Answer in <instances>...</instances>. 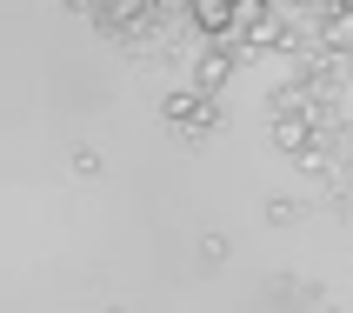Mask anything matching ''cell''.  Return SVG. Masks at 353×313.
I'll use <instances>...</instances> for the list:
<instances>
[{
    "instance_id": "1",
    "label": "cell",
    "mask_w": 353,
    "mask_h": 313,
    "mask_svg": "<svg viewBox=\"0 0 353 313\" xmlns=\"http://www.w3.org/2000/svg\"><path fill=\"white\" fill-rule=\"evenodd\" d=\"M167 120H174V127H194V134H207V127H220L214 100H207V94H194V87H187V94H167Z\"/></svg>"
},
{
    "instance_id": "2",
    "label": "cell",
    "mask_w": 353,
    "mask_h": 313,
    "mask_svg": "<svg viewBox=\"0 0 353 313\" xmlns=\"http://www.w3.org/2000/svg\"><path fill=\"white\" fill-rule=\"evenodd\" d=\"M240 7L247 0H194V27H207V34H227L240 20Z\"/></svg>"
},
{
    "instance_id": "3",
    "label": "cell",
    "mask_w": 353,
    "mask_h": 313,
    "mask_svg": "<svg viewBox=\"0 0 353 313\" xmlns=\"http://www.w3.org/2000/svg\"><path fill=\"white\" fill-rule=\"evenodd\" d=\"M227 74H234V54H200V67H194V94H214V87H227Z\"/></svg>"
},
{
    "instance_id": "4",
    "label": "cell",
    "mask_w": 353,
    "mask_h": 313,
    "mask_svg": "<svg viewBox=\"0 0 353 313\" xmlns=\"http://www.w3.org/2000/svg\"><path fill=\"white\" fill-rule=\"evenodd\" d=\"M274 140H280V147H294V154L320 147V140H314V127H307V114H274Z\"/></svg>"
},
{
    "instance_id": "5",
    "label": "cell",
    "mask_w": 353,
    "mask_h": 313,
    "mask_svg": "<svg viewBox=\"0 0 353 313\" xmlns=\"http://www.w3.org/2000/svg\"><path fill=\"white\" fill-rule=\"evenodd\" d=\"M160 0H100V14H107V27H140V20L154 14Z\"/></svg>"
},
{
    "instance_id": "6",
    "label": "cell",
    "mask_w": 353,
    "mask_h": 313,
    "mask_svg": "<svg viewBox=\"0 0 353 313\" xmlns=\"http://www.w3.org/2000/svg\"><path fill=\"white\" fill-rule=\"evenodd\" d=\"M247 40H254V47H280V40H287V14H280V7H267V14L247 27Z\"/></svg>"
},
{
    "instance_id": "7",
    "label": "cell",
    "mask_w": 353,
    "mask_h": 313,
    "mask_svg": "<svg viewBox=\"0 0 353 313\" xmlns=\"http://www.w3.org/2000/svg\"><path fill=\"white\" fill-rule=\"evenodd\" d=\"M327 47H334V54H347V47H353V20L347 14H327Z\"/></svg>"
},
{
    "instance_id": "8",
    "label": "cell",
    "mask_w": 353,
    "mask_h": 313,
    "mask_svg": "<svg viewBox=\"0 0 353 313\" xmlns=\"http://www.w3.org/2000/svg\"><path fill=\"white\" fill-rule=\"evenodd\" d=\"M320 14H347V0H314Z\"/></svg>"
}]
</instances>
